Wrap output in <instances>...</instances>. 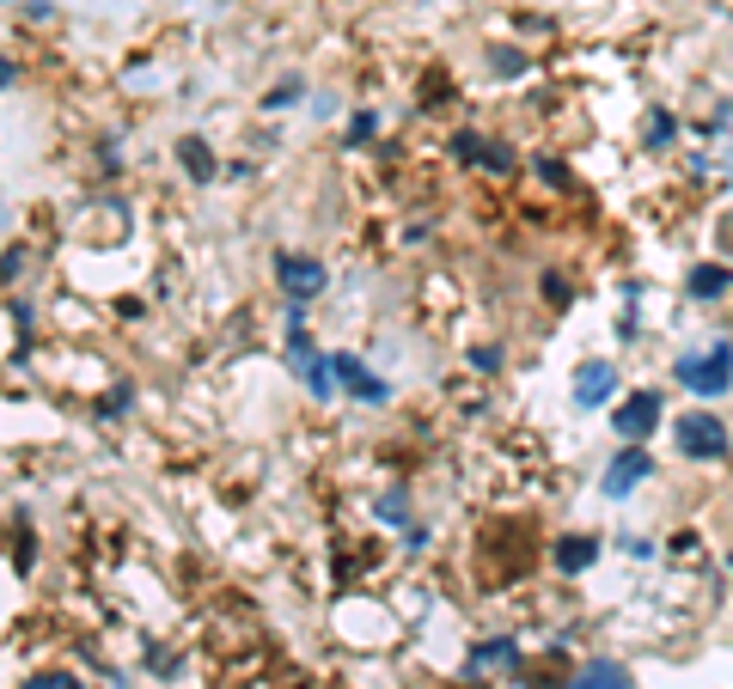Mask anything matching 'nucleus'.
<instances>
[{
	"label": "nucleus",
	"mask_w": 733,
	"mask_h": 689,
	"mask_svg": "<svg viewBox=\"0 0 733 689\" xmlns=\"http://www.w3.org/2000/svg\"><path fill=\"white\" fill-rule=\"evenodd\" d=\"M32 689H80V684H74V677H37Z\"/></svg>",
	"instance_id": "nucleus-16"
},
{
	"label": "nucleus",
	"mask_w": 733,
	"mask_h": 689,
	"mask_svg": "<svg viewBox=\"0 0 733 689\" xmlns=\"http://www.w3.org/2000/svg\"><path fill=\"white\" fill-rule=\"evenodd\" d=\"M276 275H281V293H294L300 306L325 293V262L313 257H276Z\"/></svg>",
	"instance_id": "nucleus-5"
},
{
	"label": "nucleus",
	"mask_w": 733,
	"mask_h": 689,
	"mask_svg": "<svg viewBox=\"0 0 733 689\" xmlns=\"http://www.w3.org/2000/svg\"><path fill=\"white\" fill-rule=\"evenodd\" d=\"M569 689H630V672L624 665H611V659H594V665H581L575 672Z\"/></svg>",
	"instance_id": "nucleus-9"
},
{
	"label": "nucleus",
	"mask_w": 733,
	"mask_h": 689,
	"mask_svg": "<svg viewBox=\"0 0 733 689\" xmlns=\"http://www.w3.org/2000/svg\"><path fill=\"white\" fill-rule=\"evenodd\" d=\"M453 147H459V159H477V165H489V171H514V153H508V147H496V140L459 135Z\"/></svg>",
	"instance_id": "nucleus-10"
},
{
	"label": "nucleus",
	"mask_w": 733,
	"mask_h": 689,
	"mask_svg": "<svg viewBox=\"0 0 733 689\" xmlns=\"http://www.w3.org/2000/svg\"><path fill=\"white\" fill-rule=\"evenodd\" d=\"M672 140V116H648V147H667Z\"/></svg>",
	"instance_id": "nucleus-15"
},
{
	"label": "nucleus",
	"mask_w": 733,
	"mask_h": 689,
	"mask_svg": "<svg viewBox=\"0 0 733 689\" xmlns=\"http://www.w3.org/2000/svg\"><path fill=\"white\" fill-rule=\"evenodd\" d=\"M611 391H618V367H611V360H581L575 367V403L581 409H599Z\"/></svg>",
	"instance_id": "nucleus-7"
},
{
	"label": "nucleus",
	"mask_w": 733,
	"mask_h": 689,
	"mask_svg": "<svg viewBox=\"0 0 733 689\" xmlns=\"http://www.w3.org/2000/svg\"><path fill=\"white\" fill-rule=\"evenodd\" d=\"M691 299H721V293L733 287V269H721V262H703V269H691Z\"/></svg>",
	"instance_id": "nucleus-11"
},
{
	"label": "nucleus",
	"mask_w": 733,
	"mask_h": 689,
	"mask_svg": "<svg viewBox=\"0 0 733 689\" xmlns=\"http://www.w3.org/2000/svg\"><path fill=\"white\" fill-rule=\"evenodd\" d=\"M594 562H599L594 537H562V543H557V567H562V574H581V567H594Z\"/></svg>",
	"instance_id": "nucleus-12"
},
{
	"label": "nucleus",
	"mask_w": 733,
	"mask_h": 689,
	"mask_svg": "<svg viewBox=\"0 0 733 689\" xmlns=\"http://www.w3.org/2000/svg\"><path fill=\"white\" fill-rule=\"evenodd\" d=\"M7 79H13V67H7V62H0V86H7Z\"/></svg>",
	"instance_id": "nucleus-17"
},
{
	"label": "nucleus",
	"mask_w": 733,
	"mask_h": 689,
	"mask_svg": "<svg viewBox=\"0 0 733 689\" xmlns=\"http://www.w3.org/2000/svg\"><path fill=\"white\" fill-rule=\"evenodd\" d=\"M514 653V641H496V647H477V653H471V665H496V659H508Z\"/></svg>",
	"instance_id": "nucleus-14"
},
{
	"label": "nucleus",
	"mask_w": 733,
	"mask_h": 689,
	"mask_svg": "<svg viewBox=\"0 0 733 689\" xmlns=\"http://www.w3.org/2000/svg\"><path fill=\"white\" fill-rule=\"evenodd\" d=\"M611 428H618V440H648V433L660 428V391H630L618 409H611Z\"/></svg>",
	"instance_id": "nucleus-3"
},
{
	"label": "nucleus",
	"mask_w": 733,
	"mask_h": 689,
	"mask_svg": "<svg viewBox=\"0 0 733 689\" xmlns=\"http://www.w3.org/2000/svg\"><path fill=\"white\" fill-rule=\"evenodd\" d=\"M679 384L697 391V397L733 391V348L728 342H709V354H685V360H679Z\"/></svg>",
	"instance_id": "nucleus-1"
},
{
	"label": "nucleus",
	"mask_w": 733,
	"mask_h": 689,
	"mask_svg": "<svg viewBox=\"0 0 733 689\" xmlns=\"http://www.w3.org/2000/svg\"><path fill=\"white\" fill-rule=\"evenodd\" d=\"M679 452H685V458H728V428H721L716 415L709 409H691V415H679Z\"/></svg>",
	"instance_id": "nucleus-2"
},
{
	"label": "nucleus",
	"mask_w": 733,
	"mask_h": 689,
	"mask_svg": "<svg viewBox=\"0 0 733 689\" xmlns=\"http://www.w3.org/2000/svg\"><path fill=\"white\" fill-rule=\"evenodd\" d=\"M330 367H337V379L349 384V397H361V403H386V384H379L374 372L361 367L355 354H337V360H330Z\"/></svg>",
	"instance_id": "nucleus-8"
},
{
	"label": "nucleus",
	"mask_w": 733,
	"mask_h": 689,
	"mask_svg": "<svg viewBox=\"0 0 733 689\" xmlns=\"http://www.w3.org/2000/svg\"><path fill=\"white\" fill-rule=\"evenodd\" d=\"M178 159H184V171L196 177V184H208V177H215V159H208V147H203L196 135H190V140H178Z\"/></svg>",
	"instance_id": "nucleus-13"
},
{
	"label": "nucleus",
	"mask_w": 733,
	"mask_h": 689,
	"mask_svg": "<svg viewBox=\"0 0 733 689\" xmlns=\"http://www.w3.org/2000/svg\"><path fill=\"white\" fill-rule=\"evenodd\" d=\"M648 476H655V458H648L642 445H630V452H618V458L606 464V494L611 501H624V494H636Z\"/></svg>",
	"instance_id": "nucleus-4"
},
{
	"label": "nucleus",
	"mask_w": 733,
	"mask_h": 689,
	"mask_svg": "<svg viewBox=\"0 0 733 689\" xmlns=\"http://www.w3.org/2000/svg\"><path fill=\"white\" fill-rule=\"evenodd\" d=\"M288 360H294V372L306 379V391H313V397H330L337 367H330L325 354H313V336H294V342H288Z\"/></svg>",
	"instance_id": "nucleus-6"
}]
</instances>
